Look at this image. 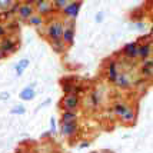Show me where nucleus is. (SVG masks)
<instances>
[{
  "label": "nucleus",
  "instance_id": "obj_2",
  "mask_svg": "<svg viewBox=\"0 0 153 153\" xmlns=\"http://www.w3.org/2000/svg\"><path fill=\"white\" fill-rule=\"evenodd\" d=\"M33 7H34V13L42 16L45 20H46L47 17H50V16H52V17L56 16L52 1H47V0H37V1H33Z\"/></svg>",
  "mask_w": 153,
  "mask_h": 153
},
{
  "label": "nucleus",
  "instance_id": "obj_25",
  "mask_svg": "<svg viewBox=\"0 0 153 153\" xmlns=\"http://www.w3.org/2000/svg\"><path fill=\"white\" fill-rule=\"evenodd\" d=\"M130 26L133 27V29H136V30H139V32H143V30L147 27V23L143 22V20H134V23L130 25Z\"/></svg>",
  "mask_w": 153,
  "mask_h": 153
},
{
  "label": "nucleus",
  "instance_id": "obj_4",
  "mask_svg": "<svg viewBox=\"0 0 153 153\" xmlns=\"http://www.w3.org/2000/svg\"><path fill=\"white\" fill-rule=\"evenodd\" d=\"M80 105H82V100L76 94H65L60 100V107L67 112H77Z\"/></svg>",
  "mask_w": 153,
  "mask_h": 153
},
{
  "label": "nucleus",
  "instance_id": "obj_13",
  "mask_svg": "<svg viewBox=\"0 0 153 153\" xmlns=\"http://www.w3.org/2000/svg\"><path fill=\"white\" fill-rule=\"evenodd\" d=\"M152 56V42L150 43H137V57L136 59L143 62L146 59H150Z\"/></svg>",
  "mask_w": 153,
  "mask_h": 153
},
{
  "label": "nucleus",
  "instance_id": "obj_32",
  "mask_svg": "<svg viewBox=\"0 0 153 153\" xmlns=\"http://www.w3.org/2000/svg\"><path fill=\"white\" fill-rule=\"evenodd\" d=\"M42 137H43V139H47V137H52V134H50V132H46V133L42 134Z\"/></svg>",
  "mask_w": 153,
  "mask_h": 153
},
{
  "label": "nucleus",
  "instance_id": "obj_6",
  "mask_svg": "<svg viewBox=\"0 0 153 153\" xmlns=\"http://www.w3.org/2000/svg\"><path fill=\"white\" fill-rule=\"evenodd\" d=\"M20 46V42L14 36H6L4 39L0 40V50L6 54H12L14 53Z\"/></svg>",
  "mask_w": 153,
  "mask_h": 153
},
{
  "label": "nucleus",
  "instance_id": "obj_11",
  "mask_svg": "<svg viewBox=\"0 0 153 153\" xmlns=\"http://www.w3.org/2000/svg\"><path fill=\"white\" fill-rule=\"evenodd\" d=\"M120 65L117 60L114 59H110L109 60V65L106 66V77L109 80V83H114V79H116V76L119 74L120 72Z\"/></svg>",
  "mask_w": 153,
  "mask_h": 153
},
{
  "label": "nucleus",
  "instance_id": "obj_14",
  "mask_svg": "<svg viewBox=\"0 0 153 153\" xmlns=\"http://www.w3.org/2000/svg\"><path fill=\"white\" fill-rule=\"evenodd\" d=\"M114 86H117L119 89H129L132 86V80H130V76L126 73V72H119V74L116 76L114 79Z\"/></svg>",
  "mask_w": 153,
  "mask_h": 153
},
{
  "label": "nucleus",
  "instance_id": "obj_22",
  "mask_svg": "<svg viewBox=\"0 0 153 153\" xmlns=\"http://www.w3.org/2000/svg\"><path fill=\"white\" fill-rule=\"evenodd\" d=\"M67 0H54L52 1V4H53V9H54V13H62V10L67 6Z\"/></svg>",
  "mask_w": 153,
  "mask_h": 153
},
{
  "label": "nucleus",
  "instance_id": "obj_12",
  "mask_svg": "<svg viewBox=\"0 0 153 153\" xmlns=\"http://www.w3.org/2000/svg\"><path fill=\"white\" fill-rule=\"evenodd\" d=\"M139 73L142 74V79L150 80V77H152V73H153V62H152V57H150V59L143 60V62H140Z\"/></svg>",
  "mask_w": 153,
  "mask_h": 153
},
{
  "label": "nucleus",
  "instance_id": "obj_9",
  "mask_svg": "<svg viewBox=\"0 0 153 153\" xmlns=\"http://www.w3.org/2000/svg\"><path fill=\"white\" fill-rule=\"evenodd\" d=\"M122 54H123V57L129 62H137V42H130V43H127L125 45V47L122 49Z\"/></svg>",
  "mask_w": 153,
  "mask_h": 153
},
{
  "label": "nucleus",
  "instance_id": "obj_1",
  "mask_svg": "<svg viewBox=\"0 0 153 153\" xmlns=\"http://www.w3.org/2000/svg\"><path fill=\"white\" fill-rule=\"evenodd\" d=\"M63 29H65V23H63V20L54 16V17H52V20H49V22H47L46 32H45V37H46L49 42H50V40L62 39Z\"/></svg>",
  "mask_w": 153,
  "mask_h": 153
},
{
  "label": "nucleus",
  "instance_id": "obj_20",
  "mask_svg": "<svg viewBox=\"0 0 153 153\" xmlns=\"http://www.w3.org/2000/svg\"><path fill=\"white\" fill-rule=\"evenodd\" d=\"M29 65H30V60H29V59L19 60V62H17V65L14 66V73H16V76H17V77H20V76H22V74L27 70Z\"/></svg>",
  "mask_w": 153,
  "mask_h": 153
},
{
  "label": "nucleus",
  "instance_id": "obj_27",
  "mask_svg": "<svg viewBox=\"0 0 153 153\" xmlns=\"http://www.w3.org/2000/svg\"><path fill=\"white\" fill-rule=\"evenodd\" d=\"M6 36H7V32H6V27H4V23L0 22V40L4 39Z\"/></svg>",
  "mask_w": 153,
  "mask_h": 153
},
{
  "label": "nucleus",
  "instance_id": "obj_26",
  "mask_svg": "<svg viewBox=\"0 0 153 153\" xmlns=\"http://www.w3.org/2000/svg\"><path fill=\"white\" fill-rule=\"evenodd\" d=\"M12 0H0V13H3V12H6L9 7L12 6Z\"/></svg>",
  "mask_w": 153,
  "mask_h": 153
},
{
  "label": "nucleus",
  "instance_id": "obj_10",
  "mask_svg": "<svg viewBox=\"0 0 153 153\" xmlns=\"http://www.w3.org/2000/svg\"><path fill=\"white\" fill-rule=\"evenodd\" d=\"M17 14H19L20 20H27L32 14H34V7L33 1H20L19 9H17Z\"/></svg>",
  "mask_w": 153,
  "mask_h": 153
},
{
  "label": "nucleus",
  "instance_id": "obj_30",
  "mask_svg": "<svg viewBox=\"0 0 153 153\" xmlns=\"http://www.w3.org/2000/svg\"><path fill=\"white\" fill-rule=\"evenodd\" d=\"M50 102H52V99H50V97H47V99L45 100V102H43V103H42L40 106H37V109H36V110H39V109H43V107L49 106V105H50Z\"/></svg>",
  "mask_w": 153,
  "mask_h": 153
},
{
  "label": "nucleus",
  "instance_id": "obj_34",
  "mask_svg": "<svg viewBox=\"0 0 153 153\" xmlns=\"http://www.w3.org/2000/svg\"><path fill=\"white\" fill-rule=\"evenodd\" d=\"M4 57H7V56H6V54H4V53H3L1 50H0V60H3V59H4Z\"/></svg>",
  "mask_w": 153,
  "mask_h": 153
},
{
  "label": "nucleus",
  "instance_id": "obj_21",
  "mask_svg": "<svg viewBox=\"0 0 153 153\" xmlns=\"http://www.w3.org/2000/svg\"><path fill=\"white\" fill-rule=\"evenodd\" d=\"M26 22L29 23V25H30V26H33V27H40V26H43V25H45V22H46V20L43 19L42 16H39V14L34 13V14H32V16H30V17H29Z\"/></svg>",
  "mask_w": 153,
  "mask_h": 153
},
{
  "label": "nucleus",
  "instance_id": "obj_5",
  "mask_svg": "<svg viewBox=\"0 0 153 153\" xmlns=\"http://www.w3.org/2000/svg\"><path fill=\"white\" fill-rule=\"evenodd\" d=\"M83 6V3L82 1H69L67 3V6L62 10V16L65 17V20H76V17L79 16V12L80 9Z\"/></svg>",
  "mask_w": 153,
  "mask_h": 153
},
{
  "label": "nucleus",
  "instance_id": "obj_18",
  "mask_svg": "<svg viewBox=\"0 0 153 153\" xmlns=\"http://www.w3.org/2000/svg\"><path fill=\"white\" fill-rule=\"evenodd\" d=\"M129 106L125 100H117V102H114L113 103V107H112V110H113V114L119 119L122 114L125 113V110H126V107Z\"/></svg>",
  "mask_w": 153,
  "mask_h": 153
},
{
  "label": "nucleus",
  "instance_id": "obj_19",
  "mask_svg": "<svg viewBox=\"0 0 153 153\" xmlns=\"http://www.w3.org/2000/svg\"><path fill=\"white\" fill-rule=\"evenodd\" d=\"M49 43H50V47H52V50H53L54 53H57V54L66 53L67 47L65 46V43L62 42V39H59V40H50Z\"/></svg>",
  "mask_w": 153,
  "mask_h": 153
},
{
  "label": "nucleus",
  "instance_id": "obj_7",
  "mask_svg": "<svg viewBox=\"0 0 153 153\" xmlns=\"http://www.w3.org/2000/svg\"><path fill=\"white\" fill-rule=\"evenodd\" d=\"M59 132L66 139H74L79 136V123H60Z\"/></svg>",
  "mask_w": 153,
  "mask_h": 153
},
{
  "label": "nucleus",
  "instance_id": "obj_31",
  "mask_svg": "<svg viewBox=\"0 0 153 153\" xmlns=\"http://www.w3.org/2000/svg\"><path fill=\"white\" fill-rule=\"evenodd\" d=\"M89 145H90V142H82V143H80V149H85V147H87L89 146Z\"/></svg>",
  "mask_w": 153,
  "mask_h": 153
},
{
  "label": "nucleus",
  "instance_id": "obj_3",
  "mask_svg": "<svg viewBox=\"0 0 153 153\" xmlns=\"http://www.w3.org/2000/svg\"><path fill=\"white\" fill-rule=\"evenodd\" d=\"M65 29L62 33V42L66 47H72L74 45V34H76V25L73 20H63Z\"/></svg>",
  "mask_w": 153,
  "mask_h": 153
},
{
  "label": "nucleus",
  "instance_id": "obj_8",
  "mask_svg": "<svg viewBox=\"0 0 153 153\" xmlns=\"http://www.w3.org/2000/svg\"><path fill=\"white\" fill-rule=\"evenodd\" d=\"M136 117H137V109L129 105L125 110V113L119 117V120L126 126H133V123L136 122Z\"/></svg>",
  "mask_w": 153,
  "mask_h": 153
},
{
  "label": "nucleus",
  "instance_id": "obj_35",
  "mask_svg": "<svg viewBox=\"0 0 153 153\" xmlns=\"http://www.w3.org/2000/svg\"><path fill=\"white\" fill-rule=\"evenodd\" d=\"M25 153H32V152H25Z\"/></svg>",
  "mask_w": 153,
  "mask_h": 153
},
{
  "label": "nucleus",
  "instance_id": "obj_33",
  "mask_svg": "<svg viewBox=\"0 0 153 153\" xmlns=\"http://www.w3.org/2000/svg\"><path fill=\"white\" fill-rule=\"evenodd\" d=\"M92 153H113L110 150H96V152H92Z\"/></svg>",
  "mask_w": 153,
  "mask_h": 153
},
{
  "label": "nucleus",
  "instance_id": "obj_24",
  "mask_svg": "<svg viewBox=\"0 0 153 153\" xmlns=\"http://www.w3.org/2000/svg\"><path fill=\"white\" fill-rule=\"evenodd\" d=\"M49 132L52 134V137L59 133V127H57V122H56V117H54V116L50 117V127H49Z\"/></svg>",
  "mask_w": 153,
  "mask_h": 153
},
{
  "label": "nucleus",
  "instance_id": "obj_23",
  "mask_svg": "<svg viewBox=\"0 0 153 153\" xmlns=\"http://www.w3.org/2000/svg\"><path fill=\"white\" fill-rule=\"evenodd\" d=\"M25 113H26V107L22 103H17V105H14L10 109V114H25Z\"/></svg>",
  "mask_w": 153,
  "mask_h": 153
},
{
  "label": "nucleus",
  "instance_id": "obj_28",
  "mask_svg": "<svg viewBox=\"0 0 153 153\" xmlns=\"http://www.w3.org/2000/svg\"><path fill=\"white\" fill-rule=\"evenodd\" d=\"M9 99H10V93L6 92V90H3V92L0 93V102H7Z\"/></svg>",
  "mask_w": 153,
  "mask_h": 153
},
{
  "label": "nucleus",
  "instance_id": "obj_15",
  "mask_svg": "<svg viewBox=\"0 0 153 153\" xmlns=\"http://www.w3.org/2000/svg\"><path fill=\"white\" fill-rule=\"evenodd\" d=\"M74 85H76V80H72V77L60 79V86H62V90L65 92V94H73Z\"/></svg>",
  "mask_w": 153,
  "mask_h": 153
},
{
  "label": "nucleus",
  "instance_id": "obj_17",
  "mask_svg": "<svg viewBox=\"0 0 153 153\" xmlns=\"http://www.w3.org/2000/svg\"><path fill=\"white\" fill-rule=\"evenodd\" d=\"M79 119L77 112H67V110H62L60 114V123H76Z\"/></svg>",
  "mask_w": 153,
  "mask_h": 153
},
{
  "label": "nucleus",
  "instance_id": "obj_16",
  "mask_svg": "<svg viewBox=\"0 0 153 153\" xmlns=\"http://www.w3.org/2000/svg\"><path fill=\"white\" fill-rule=\"evenodd\" d=\"M19 97L20 100H23V102H30V100H33L36 97V90H34L33 85L32 86H26L25 89H22L19 93Z\"/></svg>",
  "mask_w": 153,
  "mask_h": 153
},
{
  "label": "nucleus",
  "instance_id": "obj_29",
  "mask_svg": "<svg viewBox=\"0 0 153 153\" xmlns=\"http://www.w3.org/2000/svg\"><path fill=\"white\" fill-rule=\"evenodd\" d=\"M103 20H105V12L100 10V12H97V14H96V22H97V23H102Z\"/></svg>",
  "mask_w": 153,
  "mask_h": 153
}]
</instances>
